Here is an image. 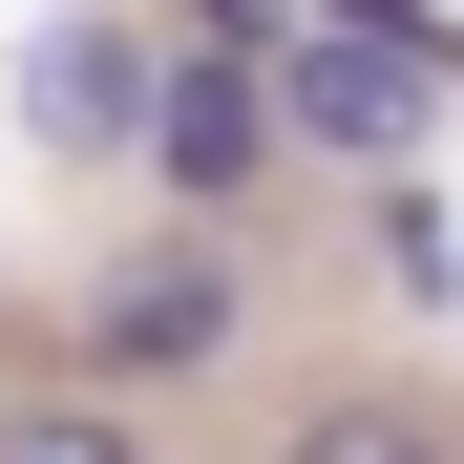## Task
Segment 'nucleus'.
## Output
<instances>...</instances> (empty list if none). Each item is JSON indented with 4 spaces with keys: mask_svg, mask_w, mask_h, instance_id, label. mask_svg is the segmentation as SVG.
<instances>
[{
    "mask_svg": "<svg viewBox=\"0 0 464 464\" xmlns=\"http://www.w3.org/2000/svg\"><path fill=\"white\" fill-rule=\"evenodd\" d=\"M148 190H169L190 232H232L275 190V63H190L169 43V106H148Z\"/></svg>",
    "mask_w": 464,
    "mask_h": 464,
    "instance_id": "nucleus-4",
    "label": "nucleus"
},
{
    "mask_svg": "<svg viewBox=\"0 0 464 464\" xmlns=\"http://www.w3.org/2000/svg\"><path fill=\"white\" fill-rule=\"evenodd\" d=\"M148 106H169V22H22V148L43 169H148Z\"/></svg>",
    "mask_w": 464,
    "mask_h": 464,
    "instance_id": "nucleus-3",
    "label": "nucleus"
},
{
    "mask_svg": "<svg viewBox=\"0 0 464 464\" xmlns=\"http://www.w3.org/2000/svg\"><path fill=\"white\" fill-rule=\"evenodd\" d=\"M85 359L106 401H190V380L254 359V275H232V232H148V254L85 275Z\"/></svg>",
    "mask_w": 464,
    "mask_h": 464,
    "instance_id": "nucleus-1",
    "label": "nucleus"
},
{
    "mask_svg": "<svg viewBox=\"0 0 464 464\" xmlns=\"http://www.w3.org/2000/svg\"><path fill=\"white\" fill-rule=\"evenodd\" d=\"M443 22H295L275 43V148H317V169H422L443 127Z\"/></svg>",
    "mask_w": 464,
    "mask_h": 464,
    "instance_id": "nucleus-2",
    "label": "nucleus"
},
{
    "mask_svg": "<svg viewBox=\"0 0 464 464\" xmlns=\"http://www.w3.org/2000/svg\"><path fill=\"white\" fill-rule=\"evenodd\" d=\"M275 464H464V422L401 401V380H317V401L275 422Z\"/></svg>",
    "mask_w": 464,
    "mask_h": 464,
    "instance_id": "nucleus-5",
    "label": "nucleus"
},
{
    "mask_svg": "<svg viewBox=\"0 0 464 464\" xmlns=\"http://www.w3.org/2000/svg\"><path fill=\"white\" fill-rule=\"evenodd\" d=\"M0 464H148V422L106 380H63V401H0Z\"/></svg>",
    "mask_w": 464,
    "mask_h": 464,
    "instance_id": "nucleus-7",
    "label": "nucleus"
},
{
    "mask_svg": "<svg viewBox=\"0 0 464 464\" xmlns=\"http://www.w3.org/2000/svg\"><path fill=\"white\" fill-rule=\"evenodd\" d=\"M380 295H422V317H464V232H443V190H401V169H380Z\"/></svg>",
    "mask_w": 464,
    "mask_h": 464,
    "instance_id": "nucleus-6",
    "label": "nucleus"
},
{
    "mask_svg": "<svg viewBox=\"0 0 464 464\" xmlns=\"http://www.w3.org/2000/svg\"><path fill=\"white\" fill-rule=\"evenodd\" d=\"M295 22H317V0H169V43H190V63H275Z\"/></svg>",
    "mask_w": 464,
    "mask_h": 464,
    "instance_id": "nucleus-8",
    "label": "nucleus"
}]
</instances>
